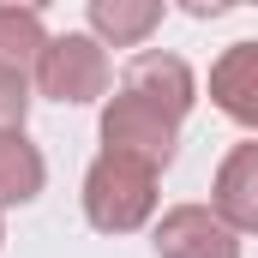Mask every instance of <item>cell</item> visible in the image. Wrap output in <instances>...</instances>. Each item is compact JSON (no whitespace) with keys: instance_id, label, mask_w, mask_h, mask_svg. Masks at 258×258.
<instances>
[{"instance_id":"cell-1","label":"cell","mask_w":258,"mask_h":258,"mask_svg":"<svg viewBox=\"0 0 258 258\" xmlns=\"http://www.w3.org/2000/svg\"><path fill=\"white\" fill-rule=\"evenodd\" d=\"M150 210H156V168L102 150L90 162V174H84V216H90V228L132 234V228L150 222Z\"/></svg>"},{"instance_id":"cell-2","label":"cell","mask_w":258,"mask_h":258,"mask_svg":"<svg viewBox=\"0 0 258 258\" xmlns=\"http://www.w3.org/2000/svg\"><path fill=\"white\" fill-rule=\"evenodd\" d=\"M174 138H180V120H168L162 108H150V102L132 96V90H120V96L102 108V150L132 156V162H144V168H156V174L174 162Z\"/></svg>"},{"instance_id":"cell-3","label":"cell","mask_w":258,"mask_h":258,"mask_svg":"<svg viewBox=\"0 0 258 258\" xmlns=\"http://www.w3.org/2000/svg\"><path fill=\"white\" fill-rule=\"evenodd\" d=\"M36 84L54 102H96L108 90V54H102V42L84 36V30L54 36L42 48V60H36Z\"/></svg>"},{"instance_id":"cell-4","label":"cell","mask_w":258,"mask_h":258,"mask_svg":"<svg viewBox=\"0 0 258 258\" xmlns=\"http://www.w3.org/2000/svg\"><path fill=\"white\" fill-rule=\"evenodd\" d=\"M156 258H240L234 228L204 210V204H174L156 222Z\"/></svg>"},{"instance_id":"cell-5","label":"cell","mask_w":258,"mask_h":258,"mask_svg":"<svg viewBox=\"0 0 258 258\" xmlns=\"http://www.w3.org/2000/svg\"><path fill=\"white\" fill-rule=\"evenodd\" d=\"M120 90L144 96V102H150V108H162L168 120H180V114L192 108V96H198L192 66L180 60V54H162V48H144V54H132L126 84H120Z\"/></svg>"},{"instance_id":"cell-6","label":"cell","mask_w":258,"mask_h":258,"mask_svg":"<svg viewBox=\"0 0 258 258\" xmlns=\"http://www.w3.org/2000/svg\"><path fill=\"white\" fill-rule=\"evenodd\" d=\"M210 102H216L234 126L258 132V42L222 48V60L210 66Z\"/></svg>"},{"instance_id":"cell-7","label":"cell","mask_w":258,"mask_h":258,"mask_svg":"<svg viewBox=\"0 0 258 258\" xmlns=\"http://www.w3.org/2000/svg\"><path fill=\"white\" fill-rule=\"evenodd\" d=\"M216 216L234 228V234H258V138L252 144H234L216 168Z\"/></svg>"},{"instance_id":"cell-8","label":"cell","mask_w":258,"mask_h":258,"mask_svg":"<svg viewBox=\"0 0 258 258\" xmlns=\"http://www.w3.org/2000/svg\"><path fill=\"white\" fill-rule=\"evenodd\" d=\"M48 180V162L42 150L24 138V132H0V204H30Z\"/></svg>"},{"instance_id":"cell-9","label":"cell","mask_w":258,"mask_h":258,"mask_svg":"<svg viewBox=\"0 0 258 258\" xmlns=\"http://www.w3.org/2000/svg\"><path fill=\"white\" fill-rule=\"evenodd\" d=\"M156 24H162V6H156V0H90V30L108 36L114 48L144 42Z\"/></svg>"},{"instance_id":"cell-10","label":"cell","mask_w":258,"mask_h":258,"mask_svg":"<svg viewBox=\"0 0 258 258\" xmlns=\"http://www.w3.org/2000/svg\"><path fill=\"white\" fill-rule=\"evenodd\" d=\"M48 36H42V12L36 6H0V66L24 72L42 60Z\"/></svg>"},{"instance_id":"cell-11","label":"cell","mask_w":258,"mask_h":258,"mask_svg":"<svg viewBox=\"0 0 258 258\" xmlns=\"http://www.w3.org/2000/svg\"><path fill=\"white\" fill-rule=\"evenodd\" d=\"M24 114H30V84L24 72L0 66V132H24Z\"/></svg>"},{"instance_id":"cell-12","label":"cell","mask_w":258,"mask_h":258,"mask_svg":"<svg viewBox=\"0 0 258 258\" xmlns=\"http://www.w3.org/2000/svg\"><path fill=\"white\" fill-rule=\"evenodd\" d=\"M0 240H6V234H0Z\"/></svg>"}]
</instances>
